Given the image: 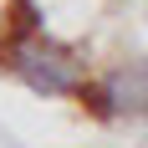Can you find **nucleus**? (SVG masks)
<instances>
[{
	"label": "nucleus",
	"mask_w": 148,
	"mask_h": 148,
	"mask_svg": "<svg viewBox=\"0 0 148 148\" xmlns=\"http://www.w3.org/2000/svg\"><path fill=\"white\" fill-rule=\"evenodd\" d=\"M10 72L26 82V87L46 92V97H72L82 92V61L72 51H61L56 41H41V36H21L10 46Z\"/></svg>",
	"instance_id": "nucleus-1"
},
{
	"label": "nucleus",
	"mask_w": 148,
	"mask_h": 148,
	"mask_svg": "<svg viewBox=\"0 0 148 148\" xmlns=\"http://www.w3.org/2000/svg\"><path fill=\"white\" fill-rule=\"evenodd\" d=\"M87 97H92L97 112H107V118H143V112H148V66L107 72L102 87H92Z\"/></svg>",
	"instance_id": "nucleus-2"
}]
</instances>
